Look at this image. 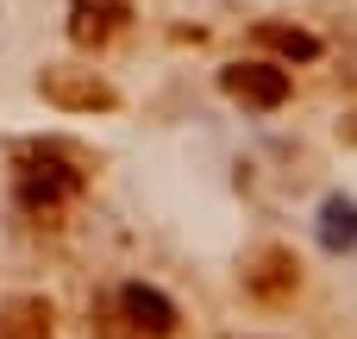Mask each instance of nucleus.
Wrapping results in <instances>:
<instances>
[{
    "instance_id": "obj_1",
    "label": "nucleus",
    "mask_w": 357,
    "mask_h": 339,
    "mask_svg": "<svg viewBox=\"0 0 357 339\" xmlns=\"http://www.w3.org/2000/svg\"><path fill=\"white\" fill-rule=\"evenodd\" d=\"M13 189H19V208L38 214V220H56L63 201H75L88 189V164L82 151L44 138V145H19L13 151Z\"/></svg>"
},
{
    "instance_id": "obj_2",
    "label": "nucleus",
    "mask_w": 357,
    "mask_h": 339,
    "mask_svg": "<svg viewBox=\"0 0 357 339\" xmlns=\"http://www.w3.org/2000/svg\"><path fill=\"white\" fill-rule=\"evenodd\" d=\"M38 94H44L50 107H63V113H113V107H119V88H113L107 75L69 69V63H50V69L38 75Z\"/></svg>"
},
{
    "instance_id": "obj_3",
    "label": "nucleus",
    "mask_w": 357,
    "mask_h": 339,
    "mask_svg": "<svg viewBox=\"0 0 357 339\" xmlns=\"http://www.w3.org/2000/svg\"><path fill=\"white\" fill-rule=\"evenodd\" d=\"M245 296L251 302H264V308H289L295 296H301V258L289 252V245H257L251 258H245Z\"/></svg>"
},
{
    "instance_id": "obj_4",
    "label": "nucleus",
    "mask_w": 357,
    "mask_h": 339,
    "mask_svg": "<svg viewBox=\"0 0 357 339\" xmlns=\"http://www.w3.org/2000/svg\"><path fill=\"white\" fill-rule=\"evenodd\" d=\"M220 88L232 94V101H245V107H257V113H276L282 101H289V69L282 63H226L220 69Z\"/></svg>"
},
{
    "instance_id": "obj_5",
    "label": "nucleus",
    "mask_w": 357,
    "mask_h": 339,
    "mask_svg": "<svg viewBox=\"0 0 357 339\" xmlns=\"http://www.w3.org/2000/svg\"><path fill=\"white\" fill-rule=\"evenodd\" d=\"M113 308H119V321L132 327V339H169L176 333V302H169L163 289H151V283H126Z\"/></svg>"
},
{
    "instance_id": "obj_6",
    "label": "nucleus",
    "mask_w": 357,
    "mask_h": 339,
    "mask_svg": "<svg viewBox=\"0 0 357 339\" xmlns=\"http://www.w3.org/2000/svg\"><path fill=\"white\" fill-rule=\"evenodd\" d=\"M126 19H132L126 0H69V38L82 50H107L126 31Z\"/></svg>"
},
{
    "instance_id": "obj_7",
    "label": "nucleus",
    "mask_w": 357,
    "mask_h": 339,
    "mask_svg": "<svg viewBox=\"0 0 357 339\" xmlns=\"http://www.w3.org/2000/svg\"><path fill=\"white\" fill-rule=\"evenodd\" d=\"M257 44H264V50H276L282 63H314V57L326 50L307 25H282V19H257Z\"/></svg>"
},
{
    "instance_id": "obj_8",
    "label": "nucleus",
    "mask_w": 357,
    "mask_h": 339,
    "mask_svg": "<svg viewBox=\"0 0 357 339\" xmlns=\"http://www.w3.org/2000/svg\"><path fill=\"white\" fill-rule=\"evenodd\" d=\"M50 302L44 296H19L0 308V339H50Z\"/></svg>"
}]
</instances>
